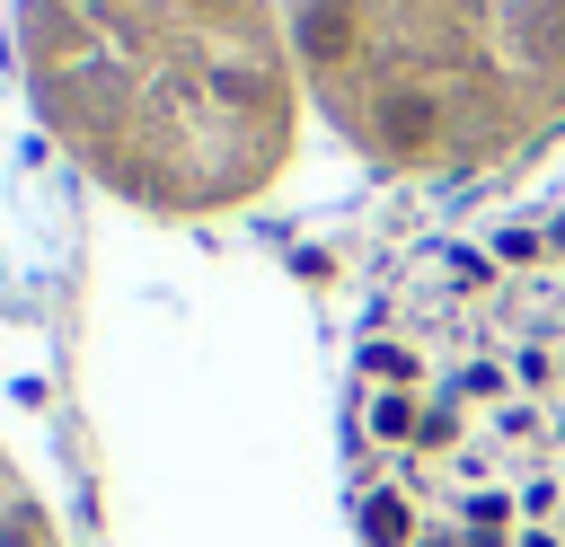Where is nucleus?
I'll use <instances>...</instances> for the list:
<instances>
[{
  "mask_svg": "<svg viewBox=\"0 0 565 547\" xmlns=\"http://www.w3.org/2000/svg\"><path fill=\"white\" fill-rule=\"evenodd\" d=\"M35 124L132 212L212 221L300 150L282 0H18Z\"/></svg>",
  "mask_w": 565,
  "mask_h": 547,
  "instance_id": "2",
  "label": "nucleus"
},
{
  "mask_svg": "<svg viewBox=\"0 0 565 547\" xmlns=\"http://www.w3.org/2000/svg\"><path fill=\"white\" fill-rule=\"evenodd\" d=\"M344 503L362 547H565V132L371 274Z\"/></svg>",
  "mask_w": 565,
  "mask_h": 547,
  "instance_id": "1",
  "label": "nucleus"
},
{
  "mask_svg": "<svg viewBox=\"0 0 565 547\" xmlns=\"http://www.w3.org/2000/svg\"><path fill=\"white\" fill-rule=\"evenodd\" d=\"M327 132L388 176H503L565 132V0H282Z\"/></svg>",
  "mask_w": 565,
  "mask_h": 547,
  "instance_id": "3",
  "label": "nucleus"
}]
</instances>
